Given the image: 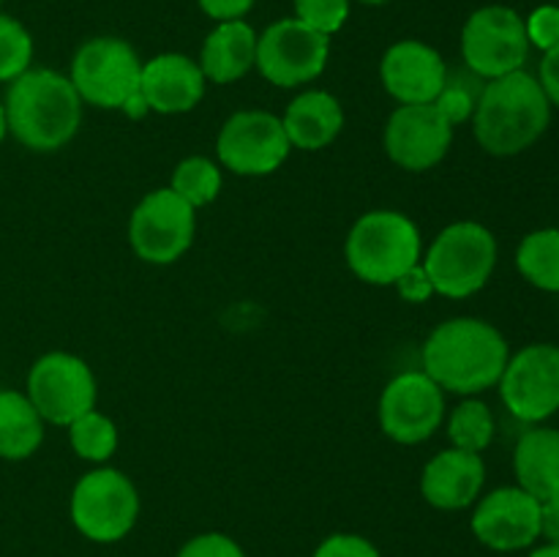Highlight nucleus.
Masks as SVG:
<instances>
[{"mask_svg": "<svg viewBox=\"0 0 559 557\" xmlns=\"http://www.w3.org/2000/svg\"><path fill=\"white\" fill-rule=\"evenodd\" d=\"M508 342L491 322L478 317L445 320L431 331L424 344V371L442 391L473 393L489 391L506 371Z\"/></svg>", "mask_w": 559, "mask_h": 557, "instance_id": "obj_1", "label": "nucleus"}, {"mask_svg": "<svg viewBox=\"0 0 559 557\" xmlns=\"http://www.w3.org/2000/svg\"><path fill=\"white\" fill-rule=\"evenodd\" d=\"M5 126L20 145L36 153L60 151L82 123V98L69 76L52 69H27L5 93Z\"/></svg>", "mask_w": 559, "mask_h": 557, "instance_id": "obj_2", "label": "nucleus"}, {"mask_svg": "<svg viewBox=\"0 0 559 557\" xmlns=\"http://www.w3.org/2000/svg\"><path fill=\"white\" fill-rule=\"evenodd\" d=\"M551 123V104L538 76L524 69L484 85L473 112L478 145L491 156H516L533 147Z\"/></svg>", "mask_w": 559, "mask_h": 557, "instance_id": "obj_3", "label": "nucleus"}, {"mask_svg": "<svg viewBox=\"0 0 559 557\" xmlns=\"http://www.w3.org/2000/svg\"><path fill=\"white\" fill-rule=\"evenodd\" d=\"M349 271L366 284H396L420 262V233L409 216L399 211L364 213L353 224L344 244Z\"/></svg>", "mask_w": 559, "mask_h": 557, "instance_id": "obj_4", "label": "nucleus"}, {"mask_svg": "<svg viewBox=\"0 0 559 557\" xmlns=\"http://www.w3.org/2000/svg\"><path fill=\"white\" fill-rule=\"evenodd\" d=\"M437 295L469 298L486 287L497 265V238L478 222L448 224L420 260Z\"/></svg>", "mask_w": 559, "mask_h": 557, "instance_id": "obj_5", "label": "nucleus"}, {"mask_svg": "<svg viewBox=\"0 0 559 557\" xmlns=\"http://www.w3.org/2000/svg\"><path fill=\"white\" fill-rule=\"evenodd\" d=\"M69 80L85 104L123 109L131 98L140 96L142 60L123 38L98 36L76 49Z\"/></svg>", "mask_w": 559, "mask_h": 557, "instance_id": "obj_6", "label": "nucleus"}, {"mask_svg": "<svg viewBox=\"0 0 559 557\" xmlns=\"http://www.w3.org/2000/svg\"><path fill=\"white\" fill-rule=\"evenodd\" d=\"M140 517V495L129 475L98 467L82 475L71 491V522L96 544L126 538Z\"/></svg>", "mask_w": 559, "mask_h": 557, "instance_id": "obj_7", "label": "nucleus"}, {"mask_svg": "<svg viewBox=\"0 0 559 557\" xmlns=\"http://www.w3.org/2000/svg\"><path fill=\"white\" fill-rule=\"evenodd\" d=\"M462 55L480 80L513 74L530 55V38L519 11L508 5H484L462 27Z\"/></svg>", "mask_w": 559, "mask_h": 557, "instance_id": "obj_8", "label": "nucleus"}, {"mask_svg": "<svg viewBox=\"0 0 559 557\" xmlns=\"http://www.w3.org/2000/svg\"><path fill=\"white\" fill-rule=\"evenodd\" d=\"M27 399L44 420L71 426L96 410V377L91 366L71 353H47L31 366Z\"/></svg>", "mask_w": 559, "mask_h": 557, "instance_id": "obj_9", "label": "nucleus"}, {"mask_svg": "<svg viewBox=\"0 0 559 557\" xmlns=\"http://www.w3.org/2000/svg\"><path fill=\"white\" fill-rule=\"evenodd\" d=\"M331 36L311 31L300 20H278L257 36V69L271 85L298 87L325 71Z\"/></svg>", "mask_w": 559, "mask_h": 557, "instance_id": "obj_10", "label": "nucleus"}, {"mask_svg": "<svg viewBox=\"0 0 559 557\" xmlns=\"http://www.w3.org/2000/svg\"><path fill=\"white\" fill-rule=\"evenodd\" d=\"M194 208L173 189H156L142 197L129 218L131 249L151 265L180 260L194 240Z\"/></svg>", "mask_w": 559, "mask_h": 557, "instance_id": "obj_11", "label": "nucleus"}, {"mask_svg": "<svg viewBox=\"0 0 559 557\" xmlns=\"http://www.w3.org/2000/svg\"><path fill=\"white\" fill-rule=\"evenodd\" d=\"M289 137L282 118L262 109H243L229 115L216 140L218 162L235 175H271L287 162Z\"/></svg>", "mask_w": 559, "mask_h": 557, "instance_id": "obj_12", "label": "nucleus"}, {"mask_svg": "<svg viewBox=\"0 0 559 557\" xmlns=\"http://www.w3.org/2000/svg\"><path fill=\"white\" fill-rule=\"evenodd\" d=\"M500 396L511 415L524 424H540L559 410V347L530 344L508 358L500 377Z\"/></svg>", "mask_w": 559, "mask_h": 557, "instance_id": "obj_13", "label": "nucleus"}, {"mask_svg": "<svg viewBox=\"0 0 559 557\" xmlns=\"http://www.w3.org/2000/svg\"><path fill=\"white\" fill-rule=\"evenodd\" d=\"M380 426L402 446L429 440L442 424L445 399L442 388L426 371H404L393 377L380 396Z\"/></svg>", "mask_w": 559, "mask_h": 557, "instance_id": "obj_14", "label": "nucleus"}, {"mask_svg": "<svg viewBox=\"0 0 559 557\" xmlns=\"http://www.w3.org/2000/svg\"><path fill=\"white\" fill-rule=\"evenodd\" d=\"M453 126L435 104H402L385 126V153L409 173H424L445 158Z\"/></svg>", "mask_w": 559, "mask_h": 557, "instance_id": "obj_15", "label": "nucleus"}, {"mask_svg": "<svg viewBox=\"0 0 559 557\" xmlns=\"http://www.w3.org/2000/svg\"><path fill=\"white\" fill-rule=\"evenodd\" d=\"M473 533L495 552H519L540 538V500L522 486L489 491L475 506Z\"/></svg>", "mask_w": 559, "mask_h": 557, "instance_id": "obj_16", "label": "nucleus"}, {"mask_svg": "<svg viewBox=\"0 0 559 557\" xmlns=\"http://www.w3.org/2000/svg\"><path fill=\"white\" fill-rule=\"evenodd\" d=\"M380 80L396 102L435 104L448 80V66L435 47L418 38H404L382 55Z\"/></svg>", "mask_w": 559, "mask_h": 557, "instance_id": "obj_17", "label": "nucleus"}, {"mask_svg": "<svg viewBox=\"0 0 559 557\" xmlns=\"http://www.w3.org/2000/svg\"><path fill=\"white\" fill-rule=\"evenodd\" d=\"M205 82L200 63H194L189 55L164 52L142 63L140 93L153 112L180 115L202 102Z\"/></svg>", "mask_w": 559, "mask_h": 557, "instance_id": "obj_18", "label": "nucleus"}, {"mask_svg": "<svg viewBox=\"0 0 559 557\" xmlns=\"http://www.w3.org/2000/svg\"><path fill=\"white\" fill-rule=\"evenodd\" d=\"M486 481V464L480 453L448 448L429 459L420 475V495L440 511H462L473 506Z\"/></svg>", "mask_w": 559, "mask_h": 557, "instance_id": "obj_19", "label": "nucleus"}, {"mask_svg": "<svg viewBox=\"0 0 559 557\" xmlns=\"http://www.w3.org/2000/svg\"><path fill=\"white\" fill-rule=\"evenodd\" d=\"M257 63V31L246 20L218 22L202 44L200 69L216 85L238 82Z\"/></svg>", "mask_w": 559, "mask_h": 557, "instance_id": "obj_20", "label": "nucleus"}, {"mask_svg": "<svg viewBox=\"0 0 559 557\" xmlns=\"http://www.w3.org/2000/svg\"><path fill=\"white\" fill-rule=\"evenodd\" d=\"M289 145L300 151H322L344 129V109L325 91H306L295 98L282 118Z\"/></svg>", "mask_w": 559, "mask_h": 557, "instance_id": "obj_21", "label": "nucleus"}, {"mask_svg": "<svg viewBox=\"0 0 559 557\" xmlns=\"http://www.w3.org/2000/svg\"><path fill=\"white\" fill-rule=\"evenodd\" d=\"M513 473L516 486L535 497V500H549L559 495V429L538 426L519 437L516 451H513Z\"/></svg>", "mask_w": 559, "mask_h": 557, "instance_id": "obj_22", "label": "nucleus"}, {"mask_svg": "<svg viewBox=\"0 0 559 557\" xmlns=\"http://www.w3.org/2000/svg\"><path fill=\"white\" fill-rule=\"evenodd\" d=\"M44 440V418L27 393L0 391V459L33 457Z\"/></svg>", "mask_w": 559, "mask_h": 557, "instance_id": "obj_23", "label": "nucleus"}, {"mask_svg": "<svg viewBox=\"0 0 559 557\" xmlns=\"http://www.w3.org/2000/svg\"><path fill=\"white\" fill-rule=\"evenodd\" d=\"M516 268L533 287L559 293V229L544 227L524 235L516 249Z\"/></svg>", "mask_w": 559, "mask_h": 557, "instance_id": "obj_24", "label": "nucleus"}, {"mask_svg": "<svg viewBox=\"0 0 559 557\" xmlns=\"http://www.w3.org/2000/svg\"><path fill=\"white\" fill-rule=\"evenodd\" d=\"M448 437H451L453 448H462V451H486L495 440V415H491L489 404L478 402V399H467L459 404L448 420Z\"/></svg>", "mask_w": 559, "mask_h": 557, "instance_id": "obj_25", "label": "nucleus"}, {"mask_svg": "<svg viewBox=\"0 0 559 557\" xmlns=\"http://www.w3.org/2000/svg\"><path fill=\"white\" fill-rule=\"evenodd\" d=\"M169 189L197 211V208L207 205L218 197V191H222V169L205 156H189L175 167Z\"/></svg>", "mask_w": 559, "mask_h": 557, "instance_id": "obj_26", "label": "nucleus"}, {"mask_svg": "<svg viewBox=\"0 0 559 557\" xmlns=\"http://www.w3.org/2000/svg\"><path fill=\"white\" fill-rule=\"evenodd\" d=\"M69 440L80 459L107 462L115 453V448H118V429H115V424L107 415L91 410V413H85L69 426Z\"/></svg>", "mask_w": 559, "mask_h": 557, "instance_id": "obj_27", "label": "nucleus"}, {"mask_svg": "<svg viewBox=\"0 0 559 557\" xmlns=\"http://www.w3.org/2000/svg\"><path fill=\"white\" fill-rule=\"evenodd\" d=\"M33 38L22 22L0 14V82H14L31 69Z\"/></svg>", "mask_w": 559, "mask_h": 557, "instance_id": "obj_28", "label": "nucleus"}, {"mask_svg": "<svg viewBox=\"0 0 559 557\" xmlns=\"http://www.w3.org/2000/svg\"><path fill=\"white\" fill-rule=\"evenodd\" d=\"M478 82L480 76H475L473 71H469V76L451 74V71H448L445 85H442L440 96L435 98V107L445 115L448 123L459 126L464 123V120L473 118L480 93H484V85H478Z\"/></svg>", "mask_w": 559, "mask_h": 557, "instance_id": "obj_29", "label": "nucleus"}, {"mask_svg": "<svg viewBox=\"0 0 559 557\" xmlns=\"http://www.w3.org/2000/svg\"><path fill=\"white\" fill-rule=\"evenodd\" d=\"M293 3L295 20H300L322 36H333L347 22L353 0H293Z\"/></svg>", "mask_w": 559, "mask_h": 557, "instance_id": "obj_30", "label": "nucleus"}, {"mask_svg": "<svg viewBox=\"0 0 559 557\" xmlns=\"http://www.w3.org/2000/svg\"><path fill=\"white\" fill-rule=\"evenodd\" d=\"M524 27H527L530 47H538L540 52H549V49L559 47V5H538L524 20Z\"/></svg>", "mask_w": 559, "mask_h": 557, "instance_id": "obj_31", "label": "nucleus"}, {"mask_svg": "<svg viewBox=\"0 0 559 557\" xmlns=\"http://www.w3.org/2000/svg\"><path fill=\"white\" fill-rule=\"evenodd\" d=\"M178 557H246L235 538L224 533H202L194 535L180 546Z\"/></svg>", "mask_w": 559, "mask_h": 557, "instance_id": "obj_32", "label": "nucleus"}, {"mask_svg": "<svg viewBox=\"0 0 559 557\" xmlns=\"http://www.w3.org/2000/svg\"><path fill=\"white\" fill-rule=\"evenodd\" d=\"M314 557H382V555L377 552V546L371 544V541L364 538V535L336 533L317 546Z\"/></svg>", "mask_w": 559, "mask_h": 557, "instance_id": "obj_33", "label": "nucleus"}, {"mask_svg": "<svg viewBox=\"0 0 559 557\" xmlns=\"http://www.w3.org/2000/svg\"><path fill=\"white\" fill-rule=\"evenodd\" d=\"M393 287H396L399 295H402L404 300H409V304H424V300H429L431 295H435V287H431L429 276H426L420 262L415 268H409Z\"/></svg>", "mask_w": 559, "mask_h": 557, "instance_id": "obj_34", "label": "nucleus"}, {"mask_svg": "<svg viewBox=\"0 0 559 557\" xmlns=\"http://www.w3.org/2000/svg\"><path fill=\"white\" fill-rule=\"evenodd\" d=\"M200 9L205 11L211 20L216 22H229V20H243L251 9H254L257 0H197Z\"/></svg>", "mask_w": 559, "mask_h": 557, "instance_id": "obj_35", "label": "nucleus"}, {"mask_svg": "<svg viewBox=\"0 0 559 557\" xmlns=\"http://www.w3.org/2000/svg\"><path fill=\"white\" fill-rule=\"evenodd\" d=\"M540 87H544L546 98H549L551 107H559V47L544 52V60H540Z\"/></svg>", "mask_w": 559, "mask_h": 557, "instance_id": "obj_36", "label": "nucleus"}, {"mask_svg": "<svg viewBox=\"0 0 559 557\" xmlns=\"http://www.w3.org/2000/svg\"><path fill=\"white\" fill-rule=\"evenodd\" d=\"M540 535L559 546V495L540 502Z\"/></svg>", "mask_w": 559, "mask_h": 557, "instance_id": "obj_37", "label": "nucleus"}, {"mask_svg": "<svg viewBox=\"0 0 559 557\" xmlns=\"http://www.w3.org/2000/svg\"><path fill=\"white\" fill-rule=\"evenodd\" d=\"M530 557H559V546L546 544V546H540V549H535Z\"/></svg>", "mask_w": 559, "mask_h": 557, "instance_id": "obj_38", "label": "nucleus"}, {"mask_svg": "<svg viewBox=\"0 0 559 557\" xmlns=\"http://www.w3.org/2000/svg\"><path fill=\"white\" fill-rule=\"evenodd\" d=\"M5 131H9V126H5V109H3V104H0V142H3Z\"/></svg>", "mask_w": 559, "mask_h": 557, "instance_id": "obj_39", "label": "nucleus"}, {"mask_svg": "<svg viewBox=\"0 0 559 557\" xmlns=\"http://www.w3.org/2000/svg\"><path fill=\"white\" fill-rule=\"evenodd\" d=\"M358 3H366V5H382V3H391V0H358Z\"/></svg>", "mask_w": 559, "mask_h": 557, "instance_id": "obj_40", "label": "nucleus"}]
</instances>
